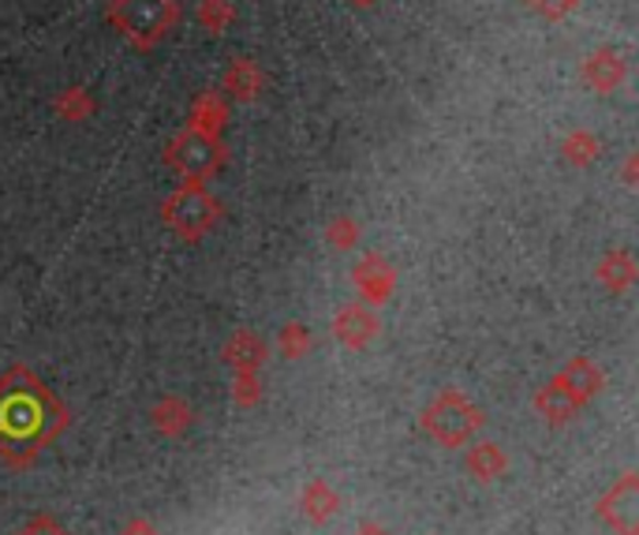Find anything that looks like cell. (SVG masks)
I'll use <instances>...</instances> for the list:
<instances>
[{
	"label": "cell",
	"instance_id": "5b68a950",
	"mask_svg": "<svg viewBox=\"0 0 639 535\" xmlns=\"http://www.w3.org/2000/svg\"><path fill=\"white\" fill-rule=\"evenodd\" d=\"M583 76H587V83H595V90L609 94V90L625 79V60H620V53H614V49H598L595 57L587 60Z\"/></svg>",
	"mask_w": 639,
	"mask_h": 535
},
{
	"label": "cell",
	"instance_id": "6da1fadb",
	"mask_svg": "<svg viewBox=\"0 0 639 535\" xmlns=\"http://www.w3.org/2000/svg\"><path fill=\"white\" fill-rule=\"evenodd\" d=\"M172 20H176V0H116L113 4V23L139 45L161 38Z\"/></svg>",
	"mask_w": 639,
	"mask_h": 535
},
{
	"label": "cell",
	"instance_id": "8fae6325",
	"mask_svg": "<svg viewBox=\"0 0 639 535\" xmlns=\"http://www.w3.org/2000/svg\"><path fill=\"white\" fill-rule=\"evenodd\" d=\"M232 90L240 98H251L254 94V71H248V65H236V71H232Z\"/></svg>",
	"mask_w": 639,
	"mask_h": 535
},
{
	"label": "cell",
	"instance_id": "7a4b0ae2",
	"mask_svg": "<svg viewBox=\"0 0 639 535\" xmlns=\"http://www.w3.org/2000/svg\"><path fill=\"white\" fill-rule=\"evenodd\" d=\"M169 166L180 169L191 180L214 177L225 166V147L206 132H184L180 139L169 143Z\"/></svg>",
	"mask_w": 639,
	"mask_h": 535
},
{
	"label": "cell",
	"instance_id": "30bf717a",
	"mask_svg": "<svg viewBox=\"0 0 639 535\" xmlns=\"http://www.w3.org/2000/svg\"><path fill=\"white\" fill-rule=\"evenodd\" d=\"M527 4H532L535 12L550 15V20H561V15H569L572 8L580 4V0H527Z\"/></svg>",
	"mask_w": 639,
	"mask_h": 535
},
{
	"label": "cell",
	"instance_id": "7c38bea8",
	"mask_svg": "<svg viewBox=\"0 0 639 535\" xmlns=\"http://www.w3.org/2000/svg\"><path fill=\"white\" fill-rule=\"evenodd\" d=\"M20 535H64V532H57V528H53L49 521H34L31 528H26V532H20Z\"/></svg>",
	"mask_w": 639,
	"mask_h": 535
},
{
	"label": "cell",
	"instance_id": "3957f363",
	"mask_svg": "<svg viewBox=\"0 0 639 535\" xmlns=\"http://www.w3.org/2000/svg\"><path fill=\"white\" fill-rule=\"evenodd\" d=\"M217 214H221V206H217L203 187H180V192L166 203V221L180 236H187V240L203 236L209 225L217 221Z\"/></svg>",
	"mask_w": 639,
	"mask_h": 535
},
{
	"label": "cell",
	"instance_id": "9c48e42d",
	"mask_svg": "<svg viewBox=\"0 0 639 535\" xmlns=\"http://www.w3.org/2000/svg\"><path fill=\"white\" fill-rule=\"evenodd\" d=\"M564 150H569L572 161H591L598 147H595V139H591V135H572V139L564 143Z\"/></svg>",
	"mask_w": 639,
	"mask_h": 535
},
{
	"label": "cell",
	"instance_id": "52a82bcc",
	"mask_svg": "<svg viewBox=\"0 0 639 535\" xmlns=\"http://www.w3.org/2000/svg\"><path fill=\"white\" fill-rule=\"evenodd\" d=\"M336 338L349 344H367L374 338V319L363 307H349V311L336 315Z\"/></svg>",
	"mask_w": 639,
	"mask_h": 535
},
{
	"label": "cell",
	"instance_id": "277c9868",
	"mask_svg": "<svg viewBox=\"0 0 639 535\" xmlns=\"http://www.w3.org/2000/svg\"><path fill=\"white\" fill-rule=\"evenodd\" d=\"M426 428H431L442 442L456 446V442H464L475 428H479V412H475V408L464 401V397L442 394V397H437V405L431 408V412H426Z\"/></svg>",
	"mask_w": 639,
	"mask_h": 535
},
{
	"label": "cell",
	"instance_id": "8992f818",
	"mask_svg": "<svg viewBox=\"0 0 639 535\" xmlns=\"http://www.w3.org/2000/svg\"><path fill=\"white\" fill-rule=\"evenodd\" d=\"M606 521L625 535H636V483L632 479H625V483L606 498Z\"/></svg>",
	"mask_w": 639,
	"mask_h": 535
},
{
	"label": "cell",
	"instance_id": "ba28073f",
	"mask_svg": "<svg viewBox=\"0 0 639 535\" xmlns=\"http://www.w3.org/2000/svg\"><path fill=\"white\" fill-rule=\"evenodd\" d=\"M195 116H198V124H203V128H195V132L214 135V132L225 124V105H221V98H214V94L198 98V102H195Z\"/></svg>",
	"mask_w": 639,
	"mask_h": 535
}]
</instances>
